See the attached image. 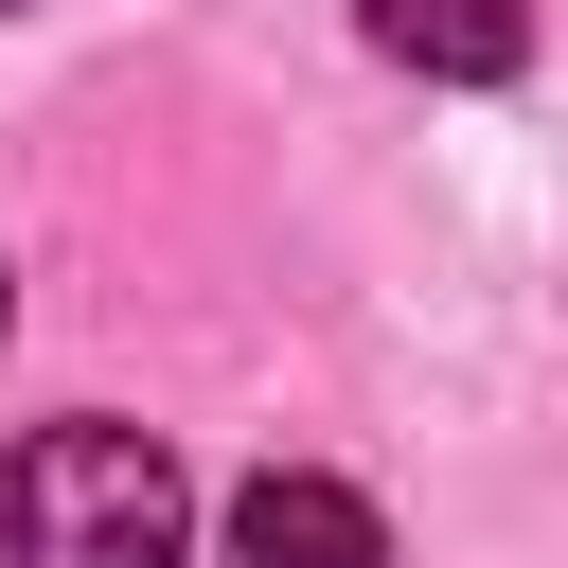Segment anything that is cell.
I'll return each instance as SVG.
<instances>
[{
	"instance_id": "1",
	"label": "cell",
	"mask_w": 568,
	"mask_h": 568,
	"mask_svg": "<svg viewBox=\"0 0 568 568\" xmlns=\"http://www.w3.org/2000/svg\"><path fill=\"white\" fill-rule=\"evenodd\" d=\"M195 497L142 426H36L18 479H0V550L18 568H178Z\"/></svg>"
},
{
	"instance_id": "2",
	"label": "cell",
	"mask_w": 568,
	"mask_h": 568,
	"mask_svg": "<svg viewBox=\"0 0 568 568\" xmlns=\"http://www.w3.org/2000/svg\"><path fill=\"white\" fill-rule=\"evenodd\" d=\"M231 568H390V532H373V497H355V479L266 462V479L231 497Z\"/></svg>"
},
{
	"instance_id": "3",
	"label": "cell",
	"mask_w": 568,
	"mask_h": 568,
	"mask_svg": "<svg viewBox=\"0 0 568 568\" xmlns=\"http://www.w3.org/2000/svg\"><path fill=\"white\" fill-rule=\"evenodd\" d=\"M355 18H373V53H408V71H462V89L532 53V0H355Z\"/></svg>"
},
{
	"instance_id": "4",
	"label": "cell",
	"mask_w": 568,
	"mask_h": 568,
	"mask_svg": "<svg viewBox=\"0 0 568 568\" xmlns=\"http://www.w3.org/2000/svg\"><path fill=\"white\" fill-rule=\"evenodd\" d=\"M0 320H18V284H0Z\"/></svg>"
}]
</instances>
